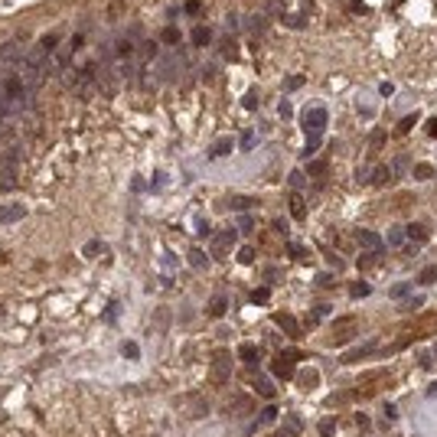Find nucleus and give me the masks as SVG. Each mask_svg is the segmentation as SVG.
I'll return each instance as SVG.
<instances>
[{"label":"nucleus","instance_id":"33","mask_svg":"<svg viewBox=\"0 0 437 437\" xmlns=\"http://www.w3.org/2000/svg\"><path fill=\"white\" fill-rule=\"evenodd\" d=\"M225 310V300H212V307H209V313H222Z\"/></svg>","mask_w":437,"mask_h":437},{"label":"nucleus","instance_id":"30","mask_svg":"<svg viewBox=\"0 0 437 437\" xmlns=\"http://www.w3.org/2000/svg\"><path fill=\"white\" fill-rule=\"evenodd\" d=\"M238 228H242V232H251V228H255V222H251L248 216H242V218H238Z\"/></svg>","mask_w":437,"mask_h":437},{"label":"nucleus","instance_id":"1","mask_svg":"<svg viewBox=\"0 0 437 437\" xmlns=\"http://www.w3.org/2000/svg\"><path fill=\"white\" fill-rule=\"evenodd\" d=\"M327 121H329V114H327V108H320V105H310V108L304 111V117H300V124H304V131L313 137V141H310V147H317V137L323 134Z\"/></svg>","mask_w":437,"mask_h":437},{"label":"nucleus","instance_id":"9","mask_svg":"<svg viewBox=\"0 0 437 437\" xmlns=\"http://www.w3.org/2000/svg\"><path fill=\"white\" fill-rule=\"evenodd\" d=\"M349 294L352 297H369V294H372V287H369L366 281H352L349 284Z\"/></svg>","mask_w":437,"mask_h":437},{"label":"nucleus","instance_id":"20","mask_svg":"<svg viewBox=\"0 0 437 437\" xmlns=\"http://www.w3.org/2000/svg\"><path fill=\"white\" fill-rule=\"evenodd\" d=\"M183 10H186L189 16H199V13H203V3H199V0H189V3H186Z\"/></svg>","mask_w":437,"mask_h":437},{"label":"nucleus","instance_id":"2","mask_svg":"<svg viewBox=\"0 0 437 437\" xmlns=\"http://www.w3.org/2000/svg\"><path fill=\"white\" fill-rule=\"evenodd\" d=\"M0 92H3V102H7V114H13V111L23 108L26 88H23V82H20V78H7V82L0 85Z\"/></svg>","mask_w":437,"mask_h":437},{"label":"nucleus","instance_id":"14","mask_svg":"<svg viewBox=\"0 0 437 437\" xmlns=\"http://www.w3.org/2000/svg\"><path fill=\"white\" fill-rule=\"evenodd\" d=\"M189 261H193L196 268H206V265H209V258H206L199 248H193V251H189Z\"/></svg>","mask_w":437,"mask_h":437},{"label":"nucleus","instance_id":"34","mask_svg":"<svg viewBox=\"0 0 437 437\" xmlns=\"http://www.w3.org/2000/svg\"><path fill=\"white\" fill-rule=\"evenodd\" d=\"M102 251V242H92V245H85V255H98Z\"/></svg>","mask_w":437,"mask_h":437},{"label":"nucleus","instance_id":"37","mask_svg":"<svg viewBox=\"0 0 437 437\" xmlns=\"http://www.w3.org/2000/svg\"><path fill=\"white\" fill-rule=\"evenodd\" d=\"M277 437H290V434H277Z\"/></svg>","mask_w":437,"mask_h":437},{"label":"nucleus","instance_id":"7","mask_svg":"<svg viewBox=\"0 0 437 437\" xmlns=\"http://www.w3.org/2000/svg\"><path fill=\"white\" fill-rule=\"evenodd\" d=\"M228 242H235V232H222V235H218L216 242H212V255L222 258V255H225V248H228Z\"/></svg>","mask_w":437,"mask_h":437},{"label":"nucleus","instance_id":"5","mask_svg":"<svg viewBox=\"0 0 437 437\" xmlns=\"http://www.w3.org/2000/svg\"><path fill=\"white\" fill-rule=\"evenodd\" d=\"M356 242H359L362 248H372V251H382L385 248V245H382V235L369 232V228H356Z\"/></svg>","mask_w":437,"mask_h":437},{"label":"nucleus","instance_id":"27","mask_svg":"<svg viewBox=\"0 0 437 437\" xmlns=\"http://www.w3.org/2000/svg\"><path fill=\"white\" fill-rule=\"evenodd\" d=\"M277 320H281V327L287 329V333H294V329H297V327H294V320H290L287 313H281V317H277Z\"/></svg>","mask_w":437,"mask_h":437},{"label":"nucleus","instance_id":"28","mask_svg":"<svg viewBox=\"0 0 437 437\" xmlns=\"http://www.w3.org/2000/svg\"><path fill=\"white\" fill-rule=\"evenodd\" d=\"M176 39H180V33L173 30V26H170V30H164V43H170V46H173V43H176Z\"/></svg>","mask_w":437,"mask_h":437},{"label":"nucleus","instance_id":"15","mask_svg":"<svg viewBox=\"0 0 437 437\" xmlns=\"http://www.w3.org/2000/svg\"><path fill=\"white\" fill-rule=\"evenodd\" d=\"M222 55H225L228 62H235V55H238V53H235V43H232V39H225V43H222Z\"/></svg>","mask_w":437,"mask_h":437},{"label":"nucleus","instance_id":"31","mask_svg":"<svg viewBox=\"0 0 437 437\" xmlns=\"http://www.w3.org/2000/svg\"><path fill=\"white\" fill-rule=\"evenodd\" d=\"M238 261H242V265H245V261H255V251H251V248H242V251H238Z\"/></svg>","mask_w":437,"mask_h":437},{"label":"nucleus","instance_id":"29","mask_svg":"<svg viewBox=\"0 0 437 437\" xmlns=\"http://www.w3.org/2000/svg\"><path fill=\"white\" fill-rule=\"evenodd\" d=\"M228 150H232L228 144H216V147L209 150V157H222V154H228Z\"/></svg>","mask_w":437,"mask_h":437},{"label":"nucleus","instance_id":"23","mask_svg":"<svg viewBox=\"0 0 437 437\" xmlns=\"http://www.w3.org/2000/svg\"><path fill=\"white\" fill-rule=\"evenodd\" d=\"M7 55H10V59L16 55V43H7V46H0V59H7Z\"/></svg>","mask_w":437,"mask_h":437},{"label":"nucleus","instance_id":"18","mask_svg":"<svg viewBox=\"0 0 437 437\" xmlns=\"http://www.w3.org/2000/svg\"><path fill=\"white\" fill-rule=\"evenodd\" d=\"M242 359L245 362H258V349L255 346H242Z\"/></svg>","mask_w":437,"mask_h":437},{"label":"nucleus","instance_id":"8","mask_svg":"<svg viewBox=\"0 0 437 437\" xmlns=\"http://www.w3.org/2000/svg\"><path fill=\"white\" fill-rule=\"evenodd\" d=\"M26 216V209L23 206H3V209H0V222H16V218H23Z\"/></svg>","mask_w":437,"mask_h":437},{"label":"nucleus","instance_id":"22","mask_svg":"<svg viewBox=\"0 0 437 437\" xmlns=\"http://www.w3.org/2000/svg\"><path fill=\"white\" fill-rule=\"evenodd\" d=\"M268 297H271V294L261 287V290H255V294H251V304H268Z\"/></svg>","mask_w":437,"mask_h":437},{"label":"nucleus","instance_id":"4","mask_svg":"<svg viewBox=\"0 0 437 437\" xmlns=\"http://www.w3.org/2000/svg\"><path fill=\"white\" fill-rule=\"evenodd\" d=\"M228 375H232V356L228 352H218L216 362H212V382H228Z\"/></svg>","mask_w":437,"mask_h":437},{"label":"nucleus","instance_id":"10","mask_svg":"<svg viewBox=\"0 0 437 437\" xmlns=\"http://www.w3.org/2000/svg\"><path fill=\"white\" fill-rule=\"evenodd\" d=\"M209 39H212V33L206 30V26H199V30H193V43H196V46H209Z\"/></svg>","mask_w":437,"mask_h":437},{"label":"nucleus","instance_id":"11","mask_svg":"<svg viewBox=\"0 0 437 437\" xmlns=\"http://www.w3.org/2000/svg\"><path fill=\"white\" fill-rule=\"evenodd\" d=\"M290 212H294V218H304V216H307V206H304V199H300V196H294V199H290Z\"/></svg>","mask_w":437,"mask_h":437},{"label":"nucleus","instance_id":"24","mask_svg":"<svg viewBox=\"0 0 437 437\" xmlns=\"http://www.w3.org/2000/svg\"><path fill=\"white\" fill-rule=\"evenodd\" d=\"M333 431H336L333 421H323V424H320V437H333Z\"/></svg>","mask_w":437,"mask_h":437},{"label":"nucleus","instance_id":"36","mask_svg":"<svg viewBox=\"0 0 437 437\" xmlns=\"http://www.w3.org/2000/svg\"><path fill=\"white\" fill-rule=\"evenodd\" d=\"M428 134H431V137H437V121H428Z\"/></svg>","mask_w":437,"mask_h":437},{"label":"nucleus","instance_id":"26","mask_svg":"<svg viewBox=\"0 0 437 437\" xmlns=\"http://www.w3.org/2000/svg\"><path fill=\"white\" fill-rule=\"evenodd\" d=\"M248 30L261 36V33H265V23H261V20H258V16H255V20H248Z\"/></svg>","mask_w":437,"mask_h":437},{"label":"nucleus","instance_id":"19","mask_svg":"<svg viewBox=\"0 0 437 437\" xmlns=\"http://www.w3.org/2000/svg\"><path fill=\"white\" fill-rule=\"evenodd\" d=\"M369 180H372V183H385V180H388V170H385V166H375V173L369 176Z\"/></svg>","mask_w":437,"mask_h":437},{"label":"nucleus","instance_id":"21","mask_svg":"<svg viewBox=\"0 0 437 437\" xmlns=\"http://www.w3.org/2000/svg\"><path fill=\"white\" fill-rule=\"evenodd\" d=\"M274 414H277L274 408H265V411H261V418H258V424H268V421H274ZM258 424H255V428H258ZM255 428H251V431H255Z\"/></svg>","mask_w":437,"mask_h":437},{"label":"nucleus","instance_id":"12","mask_svg":"<svg viewBox=\"0 0 437 437\" xmlns=\"http://www.w3.org/2000/svg\"><path fill=\"white\" fill-rule=\"evenodd\" d=\"M255 388L265 395V398H274V388H271V382L268 379H255Z\"/></svg>","mask_w":437,"mask_h":437},{"label":"nucleus","instance_id":"35","mask_svg":"<svg viewBox=\"0 0 437 437\" xmlns=\"http://www.w3.org/2000/svg\"><path fill=\"white\" fill-rule=\"evenodd\" d=\"M290 186H304V176L300 173H290Z\"/></svg>","mask_w":437,"mask_h":437},{"label":"nucleus","instance_id":"3","mask_svg":"<svg viewBox=\"0 0 437 437\" xmlns=\"http://www.w3.org/2000/svg\"><path fill=\"white\" fill-rule=\"evenodd\" d=\"M300 359V352H294V349H287V352H281V356H277V359L271 362V372L277 375V379H294V362Z\"/></svg>","mask_w":437,"mask_h":437},{"label":"nucleus","instance_id":"13","mask_svg":"<svg viewBox=\"0 0 437 437\" xmlns=\"http://www.w3.org/2000/svg\"><path fill=\"white\" fill-rule=\"evenodd\" d=\"M414 176H418V180H431V176H434V166L418 164V166H414Z\"/></svg>","mask_w":437,"mask_h":437},{"label":"nucleus","instance_id":"17","mask_svg":"<svg viewBox=\"0 0 437 437\" xmlns=\"http://www.w3.org/2000/svg\"><path fill=\"white\" fill-rule=\"evenodd\" d=\"M421 284H434L437 281V268H428V271H421V277H418Z\"/></svg>","mask_w":437,"mask_h":437},{"label":"nucleus","instance_id":"32","mask_svg":"<svg viewBox=\"0 0 437 437\" xmlns=\"http://www.w3.org/2000/svg\"><path fill=\"white\" fill-rule=\"evenodd\" d=\"M411 127H414V117H405V121H401V124H398V134H408V131H411Z\"/></svg>","mask_w":437,"mask_h":437},{"label":"nucleus","instance_id":"16","mask_svg":"<svg viewBox=\"0 0 437 437\" xmlns=\"http://www.w3.org/2000/svg\"><path fill=\"white\" fill-rule=\"evenodd\" d=\"M405 238H408V235L401 232L398 225H395V228H391V232H388V242H391V245H401V242H405Z\"/></svg>","mask_w":437,"mask_h":437},{"label":"nucleus","instance_id":"6","mask_svg":"<svg viewBox=\"0 0 437 437\" xmlns=\"http://www.w3.org/2000/svg\"><path fill=\"white\" fill-rule=\"evenodd\" d=\"M405 235L411 238V242H428V225H424V222H411V225L405 228Z\"/></svg>","mask_w":437,"mask_h":437},{"label":"nucleus","instance_id":"25","mask_svg":"<svg viewBox=\"0 0 437 437\" xmlns=\"http://www.w3.org/2000/svg\"><path fill=\"white\" fill-rule=\"evenodd\" d=\"M369 141H372V147H382V144H385V131H372Z\"/></svg>","mask_w":437,"mask_h":437}]
</instances>
